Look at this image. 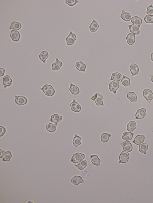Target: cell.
<instances>
[{"label": "cell", "mask_w": 153, "mask_h": 203, "mask_svg": "<svg viewBox=\"0 0 153 203\" xmlns=\"http://www.w3.org/2000/svg\"><path fill=\"white\" fill-rule=\"evenodd\" d=\"M57 124H52L50 123L46 125V128L48 132L51 133H53L56 131Z\"/></svg>", "instance_id": "cell-29"}, {"label": "cell", "mask_w": 153, "mask_h": 203, "mask_svg": "<svg viewBox=\"0 0 153 203\" xmlns=\"http://www.w3.org/2000/svg\"><path fill=\"white\" fill-rule=\"evenodd\" d=\"M99 25L97 22L94 19L91 23L89 26V29L91 32H95L98 28Z\"/></svg>", "instance_id": "cell-26"}, {"label": "cell", "mask_w": 153, "mask_h": 203, "mask_svg": "<svg viewBox=\"0 0 153 203\" xmlns=\"http://www.w3.org/2000/svg\"><path fill=\"white\" fill-rule=\"evenodd\" d=\"M62 62L59 61L58 58H57L56 61L52 65V69L53 71H57L60 70L63 66Z\"/></svg>", "instance_id": "cell-16"}, {"label": "cell", "mask_w": 153, "mask_h": 203, "mask_svg": "<svg viewBox=\"0 0 153 203\" xmlns=\"http://www.w3.org/2000/svg\"><path fill=\"white\" fill-rule=\"evenodd\" d=\"M145 136L143 135H138L136 136L133 140L132 143L137 145H139L142 143L145 140Z\"/></svg>", "instance_id": "cell-15"}, {"label": "cell", "mask_w": 153, "mask_h": 203, "mask_svg": "<svg viewBox=\"0 0 153 203\" xmlns=\"http://www.w3.org/2000/svg\"><path fill=\"white\" fill-rule=\"evenodd\" d=\"M144 20L146 23H153V16L147 15L144 18Z\"/></svg>", "instance_id": "cell-39"}, {"label": "cell", "mask_w": 153, "mask_h": 203, "mask_svg": "<svg viewBox=\"0 0 153 203\" xmlns=\"http://www.w3.org/2000/svg\"><path fill=\"white\" fill-rule=\"evenodd\" d=\"M148 146L147 144L144 143L141 144L139 146V151L140 152L144 154L145 155L146 151L148 149Z\"/></svg>", "instance_id": "cell-36"}, {"label": "cell", "mask_w": 153, "mask_h": 203, "mask_svg": "<svg viewBox=\"0 0 153 203\" xmlns=\"http://www.w3.org/2000/svg\"><path fill=\"white\" fill-rule=\"evenodd\" d=\"M134 135V134L132 132H126L123 133L122 139L126 141H128L132 139Z\"/></svg>", "instance_id": "cell-31"}, {"label": "cell", "mask_w": 153, "mask_h": 203, "mask_svg": "<svg viewBox=\"0 0 153 203\" xmlns=\"http://www.w3.org/2000/svg\"><path fill=\"white\" fill-rule=\"evenodd\" d=\"M5 70L3 68H0V77L3 76L5 75Z\"/></svg>", "instance_id": "cell-45"}, {"label": "cell", "mask_w": 153, "mask_h": 203, "mask_svg": "<svg viewBox=\"0 0 153 203\" xmlns=\"http://www.w3.org/2000/svg\"><path fill=\"white\" fill-rule=\"evenodd\" d=\"M10 37L13 41L17 42L19 41L21 35L18 31L13 30L11 32Z\"/></svg>", "instance_id": "cell-11"}, {"label": "cell", "mask_w": 153, "mask_h": 203, "mask_svg": "<svg viewBox=\"0 0 153 203\" xmlns=\"http://www.w3.org/2000/svg\"><path fill=\"white\" fill-rule=\"evenodd\" d=\"M126 40L129 45H133L136 41L135 35L131 33H129L126 37Z\"/></svg>", "instance_id": "cell-21"}, {"label": "cell", "mask_w": 153, "mask_h": 203, "mask_svg": "<svg viewBox=\"0 0 153 203\" xmlns=\"http://www.w3.org/2000/svg\"><path fill=\"white\" fill-rule=\"evenodd\" d=\"M82 139L79 136L76 135L73 139L72 143L75 147H78L81 143Z\"/></svg>", "instance_id": "cell-34"}, {"label": "cell", "mask_w": 153, "mask_h": 203, "mask_svg": "<svg viewBox=\"0 0 153 203\" xmlns=\"http://www.w3.org/2000/svg\"><path fill=\"white\" fill-rule=\"evenodd\" d=\"M129 157V153L126 151H123L119 155V164H124L127 163L128 161Z\"/></svg>", "instance_id": "cell-4"}, {"label": "cell", "mask_w": 153, "mask_h": 203, "mask_svg": "<svg viewBox=\"0 0 153 203\" xmlns=\"http://www.w3.org/2000/svg\"><path fill=\"white\" fill-rule=\"evenodd\" d=\"M120 17L122 19L125 21H130L132 18L130 13L126 12L124 10L122 11Z\"/></svg>", "instance_id": "cell-22"}, {"label": "cell", "mask_w": 153, "mask_h": 203, "mask_svg": "<svg viewBox=\"0 0 153 203\" xmlns=\"http://www.w3.org/2000/svg\"><path fill=\"white\" fill-rule=\"evenodd\" d=\"M120 87L119 82L117 81H113L110 82L108 88L109 90L116 94V91Z\"/></svg>", "instance_id": "cell-6"}, {"label": "cell", "mask_w": 153, "mask_h": 203, "mask_svg": "<svg viewBox=\"0 0 153 203\" xmlns=\"http://www.w3.org/2000/svg\"><path fill=\"white\" fill-rule=\"evenodd\" d=\"M143 97L150 103L153 99V93L150 89H146L143 91Z\"/></svg>", "instance_id": "cell-7"}, {"label": "cell", "mask_w": 153, "mask_h": 203, "mask_svg": "<svg viewBox=\"0 0 153 203\" xmlns=\"http://www.w3.org/2000/svg\"><path fill=\"white\" fill-rule=\"evenodd\" d=\"M151 60L152 61H153V52L151 53Z\"/></svg>", "instance_id": "cell-48"}, {"label": "cell", "mask_w": 153, "mask_h": 203, "mask_svg": "<svg viewBox=\"0 0 153 203\" xmlns=\"http://www.w3.org/2000/svg\"><path fill=\"white\" fill-rule=\"evenodd\" d=\"M137 128L136 123L134 121H131L129 123L127 126V130L131 132H133Z\"/></svg>", "instance_id": "cell-28"}, {"label": "cell", "mask_w": 153, "mask_h": 203, "mask_svg": "<svg viewBox=\"0 0 153 203\" xmlns=\"http://www.w3.org/2000/svg\"><path fill=\"white\" fill-rule=\"evenodd\" d=\"M127 98L130 102H136L137 101V96L135 92H127Z\"/></svg>", "instance_id": "cell-24"}, {"label": "cell", "mask_w": 153, "mask_h": 203, "mask_svg": "<svg viewBox=\"0 0 153 203\" xmlns=\"http://www.w3.org/2000/svg\"><path fill=\"white\" fill-rule=\"evenodd\" d=\"M85 155L84 154L77 153L73 155L71 162L74 164H77L85 159Z\"/></svg>", "instance_id": "cell-3"}, {"label": "cell", "mask_w": 153, "mask_h": 203, "mask_svg": "<svg viewBox=\"0 0 153 203\" xmlns=\"http://www.w3.org/2000/svg\"><path fill=\"white\" fill-rule=\"evenodd\" d=\"M15 102L20 106L24 105L27 103L28 99L25 97L15 96Z\"/></svg>", "instance_id": "cell-8"}, {"label": "cell", "mask_w": 153, "mask_h": 203, "mask_svg": "<svg viewBox=\"0 0 153 203\" xmlns=\"http://www.w3.org/2000/svg\"><path fill=\"white\" fill-rule=\"evenodd\" d=\"M129 28L130 32L133 33L134 35H138L139 34L140 31L139 27L134 25V24L131 25H129Z\"/></svg>", "instance_id": "cell-20"}, {"label": "cell", "mask_w": 153, "mask_h": 203, "mask_svg": "<svg viewBox=\"0 0 153 203\" xmlns=\"http://www.w3.org/2000/svg\"><path fill=\"white\" fill-rule=\"evenodd\" d=\"M131 22L134 25H136L138 27H140L142 23V20L138 16H135L132 18Z\"/></svg>", "instance_id": "cell-18"}, {"label": "cell", "mask_w": 153, "mask_h": 203, "mask_svg": "<svg viewBox=\"0 0 153 203\" xmlns=\"http://www.w3.org/2000/svg\"><path fill=\"white\" fill-rule=\"evenodd\" d=\"M85 181L80 176L75 175L71 179V182L73 184L75 185H77L82 183H85Z\"/></svg>", "instance_id": "cell-17"}, {"label": "cell", "mask_w": 153, "mask_h": 203, "mask_svg": "<svg viewBox=\"0 0 153 203\" xmlns=\"http://www.w3.org/2000/svg\"><path fill=\"white\" fill-rule=\"evenodd\" d=\"M49 57L48 53L46 51H42L39 55V58L44 64H45L46 59Z\"/></svg>", "instance_id": "cell-30"}, {"label": "cell", "mask_w": 153, "mask_h": 203, "mask_svg": "<svg viewBox=\"0 0 153 203\" xmlns=\"http://www.w3.org/2000/svg\"><path fill=\"white\" fill-rule=\"evenodd\" d=\"M124 150L130 152L132 150L133 147L129 141H124L120 143Z\"/></svg>", "instance_id": "cell-10"}, {"label": "cell", "mask_w": 153, "mask_h": 203, "mask_svg": "<svg viewBox=\"0 0 153 203\" xmlns=\"http://www.w3.org/2000/svg\"><path fill=\"white\" fill-rule=\"evenodd\" d=\"M79 3V1L77 0H66L65 3L70 6H73Z\"/></svg>", "instance_id": "cell-40"}, {"label": "cell", "mask_w": 153, "mask_h": 203, "mask_svg": "<svg viewBox=\"0 0 153 203\" xmlns=\"http://www.w3.org/2000/svg\"><path fill=\"white\" fill-rule=\"evenodd\" d=\"M146 13L149 15L153 16V6L152 4L147 8Z\"/></svg>", "instance_id": "cell-41"}, {"label": "cell", "mask_w": 153, "mask_h": 203, "mask_svg": "<svg viewBox=\"0 0 153 203\" xmlns=\"http://www.w3.org/2000/svg\"><path fill=\"white\" fill-rule=\"evenodd\" d=\"M63 117L57 114L52 115L50 118V121L53 123H57L62 121Z\"/></svg>", "instance_id": "cell-23"}, {"label": "cell", "mask_w": 153, "mask_h": 203, "mask_svg": "<svg viewBox=\"0 0 153 203\" xmlns=\"http://www.w3.org/2000/svg\"><path fill=\"white\" fill-rule=\"evenodd\" d=\"M77 37L76 34L70 32L68 36L66 38V43L68 45H71L74 44L76 41Z\"/></svg>", "instance_id": "cell-5"}, {"label": "cell", "mask_w": 153, "mask_h": 203, "mask_svg": "<svg viewBox=\"0 0 153 203\" xmlns=\"http://www.w3.org/2000/svg\"><path fill=\"white\" fill-rule=\"evenodd\" d=\"M69 90L71 93L74 95H78L80 92V90L78 87L72 83L70 84Z\"/></svg>", "instance_id": "cell-27"}, {"label": "cell", "mask_w": 153, "mask_h": 203, "mask_svg": "<svg viewBox=\"0 0 153 203\" xmlns=\"http://www.w3.org/2000/svg\"><path fill=\"white\" fill-rule=\"evenodd\" d=\"M71 109L73 111L75 112H79L81 111V107L80 105L74 99L73 101L70 104Z\"/></svg>", "instance_id": "cell-12"}, {"label": "cell", "mask_w": 153, "mask_h": 203, "mask_svg": "<svg viewBox=\"0 0 153 203\" xmlns=\"http://www.w3.org/2000/svg\"><path fill=\"white\" fill-rule=\"evenodd\" d=\"M121 83L124 86L127 87L130 84V80L129 78L124 76L121 80Z\"/></svg>", "instance_id": "cell-38"}, {"label": "cell", "mask_w": 153, "mask_h": 203, "mask_svg": "<svg viewBox=\"0 0 153 203\" xmlns=\"http://www.w3.org/2000/svg\"><path fill=\"white\" fill-rule=\"evenodd\" d=\"M86 68V65L83 63L78 69V70L80 72H85V70Z\"/></svg>", "instance_id": "cell-43"}, {"label": "cell", "mask_w": 153, "mask_h": 203, "mask_svg": "<svg viewBox=\"0 0 153 203\" xmlns=\"http://www.w3.org/2000/svg\"><path fill=\"white\" fill-rule=\"evenodd\" d=\"M83 63V62L81 61L77 62L75 65V67L77 70H78V69L80 67V66Z\"/></svg>", "instance_id": "cell-44"}, {"label": "cell", "mask_w": 153, "mask_h": 203, "mask_svg": "<svg viewBox=\"0 0 153 203\" xmlns=\"http://www.w3.org/2000/svg\"><path fill=\"white\" fill-rule=\"evenodd\" d=\"M6 132V129L3 126H0V137H1L5 134Z\"/></svg>", "instance_id": "cell-42"}, {"label": "cell", "mask_w": 153, "mask_h": 203, "mask_svg": "<svg viewBox=\"0 0 153 203\" xmlns=\"http://www.w3.org/2000/svg\"><path fill=\"white\" fill-rule=\"evenodd\" d=\"M123 77L122 75L120 73L118 72H114L112 73L110 80V81L113 80V81H119L122 80Z\"/></svg>", "instance_id": "cell-25"}, {"label": "cell", "mask_w": 153, "mask_h": 203, "mask_svg": "<svg viewBox=\"0 0 153 203\" xmlns=\"http://www.w3.org/2000/svg\"><path fill=\"white\" fill-rule=\"evenodd\" d=\"M0 152H1V153H0V158H3V156L5 152V151L3 150V149H0Z\"/></svg>", "instance_id": "cell-46"}, {"label": "cell", "mask_w": 153, "mask_h": 203, "mask_svg": "<svg viewBox=\"0 0 153 203\" xmlns=\"http://www.w3.org/2000/svg\"><path fill=\"white\" fill-rule=\"evenodd\" d=\"M12 156V155L10 151H6L2 158L3 161L5 162H9Z\"/></svg>", "instance_id": "cell-33"}, {"label": "cell", "mask_w": 153, "mask_h": 203, "mask_svg": "<svg viewBox=\"0 0 153 203\" xmlns=\"http://www.w3.org/2000/svg\"><path fill=\"white\" fill-rule=\"evenodd\" d=\"M111 137V135L106 133H103L101 136V141L103 143H106L108 141L110 137Z\"/></svg>", "instance_id": "cell-37"}, {"label": "cell", "mask_w": 153, "mask_h": 203, "mask_svg": "<svg viewBox=\"0 0 153 203\" xmlns=\"http://www.w3.org/2000/svg\"><path fill=\"white\" fill-rule=\"evenodd\" d=\"M90 160L92 164L95 166H99L100 165L101 160L97 155H91Z\"/></svg>", "instance_id": "cell-19"}, {"label": "cell", "mask_w": 153, "mask_h": 203, "mask_svg": "<svg viewBox=\"0 0 153 203\" xmlns=\"http://www.w3.org/2000/svg\"><path fill=\"white\" fill-rule=\"evenodd\" d=\"M130 70L131 74V76H134L137 74L139 72V67L137 64L133 63L131 65L130 67Z\"/></svg>", "instance_id": "cell-14"}, {"label": "cell", "mask_w": 153, "mask_h": 203, "mask_svg": "<svg viewBox=\"0 0 153 203\" xmlns=\"http://www.w3.org/2000/svg\"><path fill=\"white\" fill-rule=\"evenodd\" d=\"M104 98L103 96L98 93H96L91 97V100L95 101V104L97 106H103Z\"/></svg>", "instance_id": "cell-2"}, {"label": "cell", "mask_w": 153, "mask_h": 203, "mask_svg": "<svg viewBox=\"0 0 153 203\" xmlns=\"http://www.w3.org/2000/svg\"><path fill=\"white\" fill-rule=\"evenodd\" d=\"M147 111L145 108H141L137 110L136 114V119H142L147 115Z\"/></svg>", "instance_id": "cell-9"}, {"label": "cell", "mask_w": 153, "mask_h": 203, "mask_svg": "<svg viewBox=\"0 0 153 203\" xmlns=\"http://www.w3.org/2000/svg\"><path fill=\"white\" fill-rule=\"evenodd\" d=\"M150 77L151 79V81L152 82H153V75H150Z\"/></svg>", "instance_id": "cell-47"}, {"label": "cell", "mask_w": 153, "mask_h": 203, "mask_svg": "<svg viewBox=\"0 0 153 203\" xmlns=\"http://www.w3.org/2000/svg\"><path fill=\"white\" fill-rule=\"evenodd\" d=\"M3 81L4 88H6L12 85V80L9 76L7 75L3 77Z\"/></svg>", "instance_id": "cell-13"}, {"label": "cell", "mask_w": 153, "mask_h": 203, "mask_svg": "<svg viewBox=\"0 0 153 203\" xmlns=\"http://www.w3.org/2000/svg\"><path fill=\"white\" fill-rule=\"evenodd\" d=\"M40 89L43 91L46 95L49 97L52 96L55 92V90L53 87L47 84L44 85Z\"/></svg>", "instance_id": "cell-1"}, {"label": "cell", "mask_w": 153, "mask_h": 203, "mask_svg": "<svg viewBox=\"0 0 153 203\" xmlns=\"http://www.w3.org/2000/svg\"><path fill=\"white\" fill-rule=\"evenodd\" d=\"M22 28V26L21 23L17 22H14L11 24L9 29L17 31L21 29Z\"/></svg>", "instance_id": "cell-32"}, {"label": "cell", "mask_w": 153, "mask_h": 203, "mask_svg": "<svg viewBox=\"0 0 153 203\" xmlns=\"http://www.w3.org/2000/svg\"><path fill=\"white\" fill-rule=\"evenodd\" d=\"M87 165V162L86 160H82L79 164L75 166L80 170H83L86 168Z\"/></svg>", "instance_id": "cell-35"}]
</instances>
